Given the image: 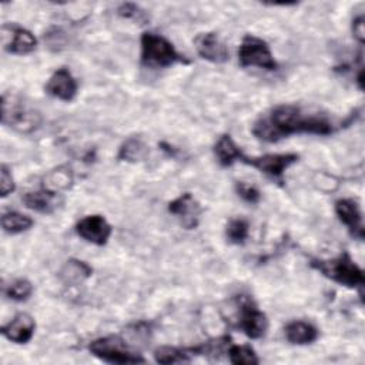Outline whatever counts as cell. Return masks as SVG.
<instances>
[{"label":"cell","instance_id":"cell-1","mask_svg":"<svg viewBox=\"0 0 365 365\" xmlns=\"http://www.w3.org/2000/svg\"><path fill=\"white\" fill-rule=\"evenodd\" d=\"M334 131L335 125L327 115L307 113L295 104L275 106L252 125V134L267 143H275L292 134L329 135Z\"/></svg>","mask_w":365,"mask_h":365},{"label":"cell","instance_id":"cell-2","mask_svg":"<svg viewBox=\"0 0 365 365\" xmlns=\"http://www.w3.org/2000/svg\"><path fill=\"white\" fill-rule=\"evenodd\" d=\"M309 265L339 285L359 289L364 288V271L355 264L346 251H342L339 255L329 259L312 258Z\"/></svg>","mask_w":365,"mask_h":365},{"label":"cell","instance_id":"cell-3","mask_svg":"<svg viewBox=\"0 0 365 365\" xmlns=\"http://www.w3.org/2000/svg\"><path fill=\"white\" fill-rule=\"evenodd\" d=\"M141 64L150 68H165L178 63L188 64L190 60L180 54L171 41L165 37L145 31L141 34Z\"/></svg>","mask_w":365,"mask_h":365},{"label":"cell","instance_id":"cell-4","mask_svg":"<svg viewBox=\"0 0 365 365\" xmlns=\"http://www.w3.org/2000/svg\"><path fill=\"white\" fill-rule=\"evenodd\" d=\"M1 124L27 134L40 127L41 114L20 96L4 93L1 96Z\"/></svg>","mask_w":365,"mask_h":365},{"label":"cell","instance_id":"cell-5","mask_svg":"<svg viewBox=\"0 0 365 365\" xmlns=\"http://www.w3.org/2000/svg\"><path fill=\"white\" fill-rule=\"evenodd\" d=\"M88 351L98 359L108 364H140L145 362L141 354L131 349L120 335H107L88 344Z\"/></svg>","mask_w":365,"mask_h":365},{"label":"cell","instance_id":"cell-6","mask_svg":"<svg viewBox=\"0 0 365 365\" xmlns=\"http://www.w3.org/2000/svg\"><path fill=\"white\" fill-rule=\"evenodd\" d=\"M238 60L241 67H259L268 71L278 68L268 43L252 34L244 36L238 50Z\"/></svg>","mask_w":365,"mask_h":365},{"label":"cell","instance_id":"cell-7","mask_svg":"<svg viewBox=\"0 0 365 365\" xmlns=\"http://www.w3.org/2000/svg\"><path fill=\"white\" fill-rule=\"evenodd\" d=\"M238 322L237 327L251 339H259L267 334L268 319L267 315L258 309L255 301L248 295L237 298Z\"/></svg>","mask_w":365,"mask_h":365},{"label":"cell","instance_id":"cell-8","mask_svg":"<svg viewBox=\"0 0 365 365\" xmlns=\"http://www.w3.org/2000/svg\"><path fill=\"white\" fill-rule=\"evenodd\" d=\"M299 158L298 154L294 153H284V154H262L257 157H248L242 155L241 163L251 165L257 168L259 173L265 174L272 181H277L278 184L284 182V173L285 170L297 163Z\"/></svg>","mask_w":365,"mask_h":365},{"label":"cell","instance_id":"cell-9","mask_svg":"<svg viewBox=\"0 0 365 365\" xmlns=\"http://www.w3.org/2000/svg\"><path fill=\"white\" fill-rule=\"evenodd\" d=\"M1 41L6 51L19 56L29 54L37 47V38L34 34L17 24L1 26Z\"/></svg>","mask_w":365,"mask_h":365},{"label":"cell","instance_id":"cell-10","mask_svg":"<svg viewBox=\"0 0 365 365\" xmlns=\"http://www.w3.org/2000/svg\"><path fill=\"white\" fill-rule=\"evenodd\" d=\"M168 212L173 214L185 230H195L200 224L202 208L191 192H182L168 202Z\"/></svg>","mask_w":365,"mask_h":365},{"label":"cell","instance_id":"cell-11","mask_svg":"<svg viewBox=\"0 0 365 365\" xmlns=\"http://www.w3.org/2000/svg\"><path fill=\"white\" fill-rule=\"evenodd\" d=\"M76 232L87 242L94 245H104L111 237L113 228L103 215L93 214L86 215L76 224Z\"/></svg>","mask_w":365,"mask_h":365},{"label":"cell","instance_id":"cell-12","mask_svg":"<svg viewBox=\"0 0 365 365\" xmlns=\"http://www.w3.org/2000/svg\"><path fill=\"white\" fill-rule=\"evenodd\" d=\"M197 53L207 61L211 63H225L230 60V51L227 44L214 31L201 33L194 40Z\"/></svg>","mask_w":365,"mask_h":365},{"label":"cell","instance_id":"cell-13","mask_svg":"<svg viewBox=\"0 0 365 365\" xmlns=\"http://www.w3.org/2000/svg\"><path fill=\"white\" fill-rule=\"evenodd\" d=\"M335 214L342 224H345L352 237L364 240L362 211L354 198H339L335 201Z\"/></svg>","mask_w":365,"mask_h":365},{"label":"cell","instance_id":"cell-14","mask_svg":"<svg viewBox=\"0 0 365 365\" xmlns=\"http://www.w3.org/2000/svg\"><path fill=\"white\" fill-rule=\"evenodd\" d=\"M44 90L54 98L71 101L77 94V81L68 68L61 67L51 74Z\"/></svg>","mask_w":365,"mask_h":365},{"label":"cell","instance_id":"cell-15","mask_svg":"<svg viewBox=\"0 0 365 365\" xmlns=\"http://www.w3.org/2000/svg\"><path fill=\"white\" fill-rule=\"evenodd\" d=\"M36 329V321L30 314L20 312L13 319L1 327V334L4 338L14 344H27Z\"/></svg>","mask_w":365,"mask_h":365},{"label":"cell","instance_id":"cell-16","mask_svg":"<svg viewBox=\"0 0 365 365\" xmlns=\"http://www.w3.org/2000/svg\"><path fill=\"white\" fill-rule=\"evenodd\" d=\"M21 200L27 208L41 214H51L63 202V198L57 191L48 190L46 187H41L36 191L26 192L21 197Z\"/></svg>","mask_w":365,"mask_h":365},{"label":"cell","instance_id":"cell-17","mask_svg":"<svg viewBox=\"0 0 365 365\" xmlns=\"http://www.w3.org/2000/svg\"><path fill=\"white\" fill-rule=\"evenodd\" d=\"M285 338L294 345H308L318 339V329L307 321H292L284 329Z\"/></svg>","mask_w":365,"mask_h":365},{"label":"cell","instance_id":"cell-18","mask_svg":"<svg viewBox=\"0 0 365 365\" xmlns=\"http://www.w3.org/2000/svg\"><path fill=\"white\" fill-rule=\"evenodd\" d=\"M214 154L217 157V161L222 167L232 165L235 161H240L241 157L244 155V153L235 144V141L231 138L230 134H222L217 140V143L214 145Z\"/></svg>","mask_w":365,"mask_h":365},{"label":"cell","instance_id":"cell-19","mask_svg":"<svg viewBox=\"0 0 365 365\" xmlns=\"http://www.w3.org/2000/svg\"><path fill=\"white\" fill-rule=\"evenodd\" d=\"M91 274H93V268L87 262H84L81 259H76V258L67 259L58 272L60 279L66 285L78 284V282L87 279L88 277H91Z\"/></svg>","mask_w":365,"mask_h":365},{"label":"cell","instance_id":"cell-20","mask_svg":"<svg viewBox=\"0 0 365 365\" xmlns=\"http://www.w3.org/2000/svg\"><path fill=\"white\" fill-rule=\"evenodd\" d=\"M147 154H148V147L144 143V140L141 137H130L120 145L117 158L120 161L137 163L144 160Z\"/></svg>","mask_w":365,"mask_h":365},{"label":"cell","instance_id":"cell-21","mask_svg":"<svg viewBox=\"0 0 365 365\" xmlns=\"http://www.w3.org/2000/svg\"><path fill=\"white\" fill-rule=\"evenodd\" d=\"M73 173L68 165H60L54 170H51L46 177H44V185L48 190L53 191H60V190H67L73 185Z\"/></svg>","mask_w":365,"mask_h":365},{"label":"cell","instance_id":"cell-22","mask_svg":"<svg viewBox=\"0 0 365 365\" xmlns=\"http://www.w3.org/2000/svg\"><path fill=\"white\" fill-rule=\"evenodd\" d=\"M34 221L19 211H7L1 215V227L7 234H20L33 227Z\"/></svg>","mask_w":365,"mask_h":365},{"label":"cell","instance_id":"cell-23","mask_svg":"<svg viewBox=\"0 0 365 365\" xmlns=\"http://www.w3.org/2000/svg\"><path fill=\"white\" fill-rule=\"evenodd\" d=\"M191 348H177V346H160L154 351V359L158 364H180L188 362L192 356Z\"/></svg>","mask_w":365,"mask_h":365},{"label":"cell","instance_id":"cell-24","mask_svg":"<svg viewBox=\"0 0 365 365\" xmlns=\"http://www.w3.org/2000/svg\"><path fill=\"white\" fill-rule=\"evenodd\" d=\"M227 354L230 362L234 365H255L259 362V358L250 345L230 344Z\"/></svg>","mask_w":365,"mask_h":365},{"label":"cell","instance_id":"cell-25","mask_svg":"<svg viewBox=\"0 0 365 365\" xmlns=\"http://www.w3.org/2000/svg\"><path fill=\"white\" fill-rule=\"evenodd\" d=\"M250 234V224L245 218H232L225 227L227 241L235 245H242Z\"/></svg>","mask_w":365,"mask_h":365},{"label":"cell","instance_id":"cell-26","mask_svg":"<svg viewBox=\"0 0 365 365\" xmlns=\"http://www.w3.org/2000/svg\"><path fill=\"white\" fill-rule=\"evenodd\" d=\"M33 294V284L26 278H17L4 287V295L16 302L27 301Z\"/></svg>","mask_w":365,"mask_h":365},{"label":"cell","instance_id":"cell-27","mask_svg":"<svg viewBox=\"0 0 365 365\" xmlns=\"http://www.w3.org/2000/svg\"><path fill=\"white\" fill-rule=\"evenodd\" d=\"M117 14L124 17V19H130L134 20L140 24H147L150 21V17L147 14L145 10H143L140 6L134 4V3H123L120 4V7L117 9Z\"/></svg>","mask_w":365,"mask_h":365},{"label":"cell","instance_id":"cell-28","mask_svg":"<svg viewBox=\"0 0 365 365\" xmlns=\"http://www.w3.org/2000/svg\"><path fill=\"white\" fill-rule=\"evenodd\" d=\"M235 192L238 194V197H241L248 204H257L261 200L259 190L255 185L248 184L245 181L235 182Z\"/></svg>","mask_w":365,"mask_h":365},{"label":"cell","instance_id":"cell-29","mask_svg":"<svg viewBox=\"0 0 365 365\" xmlns=\"http://www.w3.org/2000/svg\"><path fill=\"white\" fill-rule=\"evenodd\" d=\"M0 170H1L0 171V192H1L0 195L4 198L16 190V182L11 175V171L6 164H1Z\"/></svg>","mask_w":365,"mask_h":365},{"label":"cell","instance_id":"cell-30","mask_svg":"<svg viewBox=\"0 0 365 365\" xmlns=\"http://www.w3.org/2000/svg\"><path fill=\"white\" fill-rule=\"evenodd\" d=\"M47 44H48V48L54 50V51H58L61 48H64V33L61 29H51L50 31H47V34L44 36Z\"/></svg>","mask_w":365,"mask_h":365},{"label":"cell","instance_id":"cell-31","mask_svg":"<svg viewBox=\"0 0 365 365\" xmlns=\"http://www.w3.org/2000/svg\"><path fill=\"white\" fill-rule=\"evenodd\" d=\"M352 33H354L355 38L362 44L364 38H365V34H364V14H359L352 20Z\"/></svg>","mask_w":365,"mask_h":365}]
</instances>
